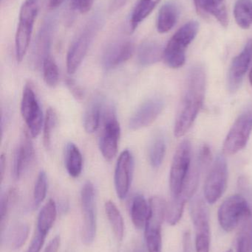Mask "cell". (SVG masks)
<instances>
[{
	"label": "cell",
	"instance_id": "obj_1",
	"mask_svg": "<svg viewBox=\"0 0 252 252\" xmlns=\"http://www.w3.org/2000/svg\"><path fill=\"white\" fill-rule=\"evenodd\" d=\"M206 92V72L200 65L192 66L188 73L183 98L176 117L174 134L184 136L196 120L204 104Z\"/></svg>",
	"mask_w": 252,
	"mask_h": 252
},
{
	"label": "cell",
	"instance_id": "obj_2",
	"mask_svg": "<svg viewBox=\"0 0 252 252\" xmlns=\"http://www.w3.org/2000/svg\"><path fill=\"white\" fill-rule=\"evenodd\" d=\"M199 31L196 21L186 22L173 35L164 50L163 59L169 67L178 69L186 62V50Z\"/></svg>",
	"mask_w": 252,
	"mask_h": 252
},
{
	"label": "cell",
	"instance_id": "obj_3",
	"mask_svg": "<svg viewBox=\"0 0 252 252\" xmlns=\"http://www.w3.org/2000/svg\"><path fill=\"white\" fill-rule=\"evenodd\" d=\"M40 1L41 0H25L21 6L15 35V55L18 63L23 61L29 48L34 24L39 11Z\"/></svg>",
	"mask_w": 252,
	"mask_h": 252
},
{
	"label": "cell",
	"instance_id": "obj_4",
	"mask_svg": "<svg viewBox=\"0 0 252 252\" xmlns=\"http://www.w3.org/2000/svg\"><path fill=\"white\" fill-rule=\"evenodd\" d=\"M101 126L99 149L104 158L111 161L116 155L121 136V127L117 119L115 108L112 105L104 106Z\"/></svg>",
	"mask_w": 252,
	"mask_h": 252
},
{
	"label": "cell",
	"instance_id": "obj_5",
	"mask_svg": "<svg viewBox=\"0 0 252 252\" xmlns=\"http://www.w3.org/2000/svg\"><path fill=\"white\" fill-rule=\"evenodd\" d=\"M192 146L187 139L179 144L173 157L170 176L172 199L179 198L190 172Z\"/></svg>",
	"mask_w": 252,
	"mask_h": 252
},
{
	"label": "cell",
	"instance_id": "obj_6",
	"mask_svg": "<svg viewBox=\"0 0 252 252\" xmlns=\"http://www.w3.org/2000/svg\"><path fill=\"white\" fill-rule=\"evenodd\" d=\"M252 214L248 201L241 195L226 198L218 210V220L223 230L229 232Z\"/></svg>",
	"mask_w": 252,
	"mask_h": 252
},
{
	"label": "cell",
	"instance_id": "obj_7",
	"mask_svg": "<svg viewBox=\"0 0 252 252\" xmlns=\"http://www.w3.org/2000/svg\"><path fill=\"white\" fill-rule=\"evenodd\" d=\"M252 132V110L241 114L231 127L223 143V154L234 155L247 146Z\"/></svg>",
	"mask_w": 252,
	"mask_h": 252
},
{
	"label": "cell",
	"instance_id": "obj_8",
	"mask_svg": "<svg viewBox=\"0 0 252 252\" xmlns=\"http://www.w3.org/2000/svg\"><path fill=\"white\" fill-rule=\"evenodd\" d=\"M191 217L195 229L197 252H210V226L208 209L201 197H195L191 203Z\"/></svg>",
	"mask_w": 252,
	"mask_h": 252
},
{
	"label": "cell",
	"instance_id": "obj_9",
	"mask_svg": "<svg viewBox=\"0 0 252 252\" xmlns=\"http://www.w3.org/2000/svg\"><path fill=\"white\" fill-rule=\"evenodd\" d=\"M227 181V162L224 156L219 154L204 185V197L209 204H215L221 198L226 191Z\"/></svg>",
	"mask_w": 252,
	"mask_h": 252
},
{
	"label": "cell",
	"instance_id": "obj_10",
	"mask_svg": "<svg viewBox=\"0 0 252 252\" xmlns=\"http://www.w3.org/2000/svg\"><path fill=\"white\" fill-rule=\"evenodd\" d=\"M21 114L33 138L37 137L44 125L42 111L32 84H25L21 101Z\"/></svg>",
	"mask_w": 252,
	"mask_h": 252
},
{
	"label": "cell",
	"instance_id": "obj_11",
	"mask_svg": "<svg viewBox=\"0 0 252 252\" xmlns=\"http://www.w3.org/2000/svg\"><path fill=\"white\" fill-rule=\"evenodd\" d=\"M81 204L83 213L82 241L90 245L96 235V192L94 186L87 182L81 191Z\"/></svg>",
	"mask_w": 252,
	"mask_h": 252
},
{
	"label": "cell",
	"instance_id": "obj_12",
	"mask_svg": "<svg viewBox=\"0 0 252 252\" xmlns=\"http://www.w3.org/2000/svg\"><path fill=\"white\" fill-rule=\"evenodd\" d=\"M97 29L98 22H90L72 41L66 59L67 71L70 75H73L81 66Z\"/></svg>",
	"mask_w": 252,
	"mask_h": 252
},
{
	"label": "cell",
	"instance_id": "obj_13",
	"mask_svg": "<svg viewBox=\"0 0 252 252\" xmlns=\"http://www.w3.org/2000/svg\"><path fill=\"white\" fill-rule=\"evenodd\" d=\"M134 171V158L129 150L120 154L115 166L114 183L115 191L120 199L127 197L131 186Z\"/></svg>",
	"mask_w": 252,
	"mask_h": 252
},
{
	"label": "cell",
	"instance_id": "obj_14",
	"mask_svg": "<svg viewBox=\"0 0 252 252\" xmlns=\"http://www.w3.org/2000/svg\"><path fill=\"white\" fill-rule=\"evenodd\" d=\"M164 107V102L159 97L148 99L133 114L129 127L132 130H139L152 125L158 118Z\"/></svg>",
	"mask_w": 252,
	"mask_h": 252
},
{
	"label": "cell",
	"instance_id": "obj_15",
	"mask_svg": "<svg viewBox=\"0 0 252 252\" xmlns=\"http://www.w3.org/2000/svg\"><path fill=\"white\" fill-rule=\"evenodd\" d=\"M31 137L32 136L30 134L29 131L24 130L21 136L20 142L15 150L12 173L16 180H19L22 177V175L29 168L31 163L34 161L35 151Z\"/></svg>",
	"mask_w": 252,
	"mask_h": 252
},
{
	"label": "cell",
	"instance_id": "obj_16",
	"mask_svg": "<svg viewBox=\"0 0 252 252\" xmlns=\"http://www.w3.org/2000/svg\"><path fill=\"white\" fill-rule=\"evenodd\" d=\"M252 59V39L246 43L242 51L234 58L228 72V87L231 92L239 88Z\"/></svg>",
	"mask_w": 252,
	"mask_h": 252
},
{
	"label": "cell",
	"instance_id": "obj_17",
	"mask_svg": "<svg viewBox=\"0 0 252 252\" xmlns=\"http://www.w3.org/2000/svg\"><path fill=\"white\" fill-rule=\"evenodd\" d=\"M134 43L130 40L116 41L109 44L102 56V65L106 70H111L123 64L133 56Z\"/></svg>",
	"mask_w": 252,
	"mask_h": 252
},
{
	"label": "cell",
	"instance_id": "obj_18",
	"mask_svg": "<svg viewBox=\"0 0 252 252\" xmlns=\"http://www.w3.org/2000/svg\"><path fill=\"white\" fill-rule=\"evenodd\" d=\"M52 27L50 22L45 24L41 28L35 41L32 53H31V64L34 69L42 67L43 63L50 56V44H51Z\"/></svg>",
	"mask_w": 252,
	"mask_h": 252
},
{
	"label": "cell",
	"instance_id": "obj_19",
	"mask_svg": "<svg viewBox=\"0 0 252 252\" xmlns=\"http://www.w3.org/2000/svg\"><path fill=\"white\" fill-rule=\"evenodd\" d=\"M179 9L174 1H167L158 12L157 31L159 33H166L171 31L177 23Z\"/></svg>",
	"mask_w": 252,
	"mask_h": 252
},
{
	"label": "cell",
	"instance_id": "obj_20",
	"mask_svg": "<svg viewBox=\"0 0 252 252\" xmlns=\"http://www.w3.org/2000/svg\"><path fill=\"white\" fill-rule=\"evenodd\" d=\"M164 50L159 43L155 41H145L138 49L137 57L142 66H148L155 64L163 59Z\"/></svg>",
	"mask_w": 252,
	"mask_h": 252
},
{
	"label": "cell",
	"instance_id": "obj_21",
	"mask_svg": "<svg viewBox=\"0 0 252 252\" xmlns=\"http://www.w3.org/2000/svg\"><path fill=\"white\" fill-rule=\"evenodd\" d=\"M103 108V100L99 96L93 97L89 103L84 116V127L87 133H93L100 127Z\"/></svg>",
	"mask_w": 252,
	"mask_h": 252
},
{
	"label": "cell",
	"instance_id": "obj_22",
	"mask_svg": "<svg viewBox=\"0 0 252 252\" xmlns=\"http://www.w3.org/2000/svg\"><path fill=\"white\" fill-rule=\"evenodd\" d=\"M149 214V204L144 197L137 195L132 201L130 215L135 227L138 229H144Z\"/></svg>",
	"mask_w": 252,
	"mask_h": 252
},
{
	"label": "cell",
	"instance_id": "obj_23",
	"mask_svg": "<svg viewBox=\"0 0 252 252\" xmlns=\"http://www.w3.org/2000/svg\"><path fill=\"white\" fill-rule=\"evenodd\" d=\"M65 163L68 174L72 178H78L83 167V158L78 147L69 142L67 144L65 151Z\"/></svg>",
	"mask_w": 252,
	"mask_h": 252
},
{
	"label": "cell",
	"instance_id": "obj_24",
	"mask_svg": "<svg viewBox=\"0 0 252 252\" xmlns=\"http://www.w3.org/2000/svg\"><path fill=\"white\" fill-rule=\"evenodd\" d=\"M57 216V209L56 203L53 199H50L38 213L37 219V232L47 237L51 228L54 224Z\"/></svg>",
	"mask_w": 252,
	"mask_h": 252
},
{
	"label": "cell",
	"instance_id": "obj_25",
	"mask_svg": "<svg viewBox=\"0 0 252 252\" xmlns=\"http://www.w3.org/2000/svg\"><path fill=\"white\" fill-rule=\"evenodd\" d=\"M161 0H139L133 9L130 20V32H134L139 25L151 14Z\"/></svg>",
	"mask_w": 252,
	"mask_h": 252
},
{
	"label": "cell",
	"instance_id": "obj_26",
	"mask_svg": "<svg viewBox=\"0 0 252 252\" xmlns=\"http://www.w3.org/2000/svg\"><path fill=\"white\" fill-rule=\"evenodd\" d=\"M166 154V141L164 135L156 133L152 138L149 148V159L154 168H158L164 161Z\"/></svg>",
	"mask_w": 252,
	"mask_h": 252
},
{
	"label": "cell",
	"instance_id": "obj_27",
	"mask_svg": "<svg viewBox=\"0 0 252 252\" xmlns=\"http://www.w3.org/2000/svg\"><path fill=\"white\" fill-rule=\"evenodd\" d=\"M105 212L112 231L118 241H122L124 233V223L119 210L111 201L105 203Z\"/></svg>",
	"mask_w": 252,
	"mask_h": 252
},
{
	"label": "cell",
	"instance_id": "obj_28",
	"mask_svg": "<svg viewBox=\"0 0 252 252\" xmlns=\"http://www.w3.org/2000/svg\"><path fill=\"white\" fill-rule=\"evenodd\" d=\"M234 16L240 28L249 29L252 25V0H237Z\"/></svg>",
	"mask_w": 252,
	"mask_h": 252
},
{
	"label": "cell",
	"instance_id": "obj_29",
	"mask_svg": "<svg viewBox=\"0 0 252 252\" xmlns=\"http://www.w3.org/2000/svg\"><path fill=\"white\" fill-rule=\"evenodd\" d=\"M161 226L162 225L153 223H146L145 226V240L148 252H161Z\"/></svg>",
	"mask_w": 252,
	"mask_h": 252
},
{
	"label": "cell",
	"instance_id": "obj_30",
	"mask_svg": "<svg viewBox=\"0 0 252 252\" xmlns=\"http://www.w3.org/2000/svg\"><path fill=\"white\" fill-rule=\"evenodd\" d=\"M236 252H252V214L243 221L237 239Z\"/></svg>",
	"mask_w": 252,
	"mask_h": 252
},
{
	"label": "cell",
	"instance_id": "obj_31",
	"mask_svg": "<svg viewBox=\"0 0 252 252\" xmlns=\"http://www.w3.org/2000/svg\"><path fill=\"white\" fill-rule=\"evenodd\" d=\"M206 13L214 16L223 28L229 25V16L225 0H207Z\"/></svg>",
	"mask_w": 252,
	"mask_h": 252
},
{
	"label": "cell",
	"instance_id": "obj_32",
	"mask_svg": "<svg viewBox=\"0 0 252 252\" xmlns=\"http://www.w3.org/2000/svg\"><path fill=\"white\" fill-rule=\"evenodd\" d=\"M16 198H17V191L13 188L9 189L1 196V203H0V218H1L0 223H1V233H3L5 229L10 209L16 202Z\"/></svg>",
	"mask_w": 252,
	"mask_h": 252
},
{
	"label": "cell",
	"instance_id": "obj_33",
	"mask_svg": "<svg viewBox=\"0 0 252 252\" xmlns=\"http://www.w3.org/2000/svg\"><path fill=\"white\" fill-rule=\"evenodd\" d=\"M57 122L58 117L56 111L53 108H49L46 112L43 126V142L47 150L50 149L51 147L52 134L57 125Z\"/></svg>",
	"mask_w": 252,
	"mask_h": 252
},
{
	"label": "cell",
	"instance_id": "obj_34",
	"mask_svg": "<svg viewBox=\"0 0 252 252\" xmlns=\"http://www.w3.org/2000/svg\"><path fill=\"white\" fill-rule=\"evenodd\" d=\"M43 77L45 84L48 87H56L59 83V72L55 61L49 56L45 59L42 65Z\"/></svg>",
	"mask_w": 252,
	"mask_h": 252
},
{
	"label": "cell",
	"instance_id": "obj_35",
	"mask_svg": "<svg viewBox=\"0 0 252 252\" xmlns=\"http://www.w3.org/2000/svg\"><path fill=\"white\" fill-rule=\"evenodd\" d=\"M29 235V227L25 223H20L13 228L9 235L8 243L13 250H17L25 244Z\"/></svg>",
	"mask_w": 252,
	"mask_h": 252
},
{
	"label": "cell",
	"instance_id": "obj_36",
	"mask_svg": "<svg viewBox=\"0 0 252 252\" xmlns=\"http://www.w3.org/2000/svg\"><path fill=\"white\" fill-rule=\"evenodd\" d=\"M47 179L46 173L40 171L34 189V207L37 208L44 201L47 194Z\"/></svg>",
	"mask_w": 252,
	"mask_h": 252
},
{
	"label": "cell",
	"instance_id": "obj_37",
	"mask_svg": "<svg viewBox=\"0 0 252 252\" xmlns=\"http://www.w3.org/2000/svg\"><path fill=\"white\" fill-rule=\"evenodd\" d=\"M67 87H68L71 94L76 100H81L84 96V90L81 87L76 84L72 78H68L65 81Z\"/></svg>",
	"mask_w": 252,
	"mask_h": 252
},
{
	"label": "cell",
	"instance_id": "obj_38",
	"mask_svg": "<svg viewBox=\"0 0 252 252\" xmlns=\"http://www.w3.org/2000/svg\"><path fill=\"white\" fill-rule=\"evenodd\" d=\"M94 0H71L72 8L78 10L81 13H88L93 7Z\"/></svg>",
	"mask_w": 252,
	"mask_h": 252
},
{
	"label": "cell",
	"instance_id": "obj_39",
	"mask_svg": "<svg viewBox=\"0 0 252 252\" xmlns=\"http://www.w3.org/2000/svg\"><path fill=\"white\" fill-rule=\"evenodd\" d=\"M45 239L46 236L36 232L34 238H33L32 241H31V244H30L29 247L25 252H40L43 245H44Z\"/></svg>",
	"mask_w": 252,
	"mask_h": 252
},
{
	"label": "cell",
	"instance_id": "obj_40",
	"mask_svg": "<svg viewBox=\"0 0 252 252\" xmlns=\"http://www.w3.org/2000/svg\"><path fill=\"white\" fill-rule=\"evenodd\" d=\"M61 245L60 236L57 235L55 237L46 247L45 250L43 252H58Z\"/></svg>",
	"mask_w": 252,
	"mask_h": 252
},
{
	"label": "cell",
	"instance_id": "obj_41",
	"mask_svg": "<svg viewBox=\"0 0 252 252\" xmlns=\"http://www.w3.org/2000/svg\"><path fill=\"white\" fill-rule=\"evenodd\" d=\"M207 1V0H194V4H195L197 13L201 16H205L207 15L206 13Z\"/></svg>",
	"mask_w": 252,
	"mask_h": 252
},
{
	"label": "cell",
	"instance_id": "obj_42",
	"mask_svg": "<svg viewBox=\"0 0 252 252\" xmlns=\"http://www.w3.org/2000/svg\"><path fill=\"white\" fill-rule=\"evenodd\" d=\"M5 167L6 158L4 154H2V155L1 156V158H0V179H1V182H2L3 179H4Z\"/></svg>",
	"mask_w": 252,
	"mask_h": 252
},
{
	"label": "cell",
	"instance_id": "obj_43",
	"mask_svg": "<svg viewBox=\"0 0 252 252\" xmlns=\"http://www.w3.org/2000/svg\"><path fill=\"white\" fill-rule=\"evenodd\" d=\"M65 0H49V7L50 9H56L64 2Z\"/></svg>",
	"mask_w": 252,
	"mask_h": 252
},
{
	"label": "cell",
	"instance_id": "obj_44",
	"mask_svg": "<svg viewBox=\"0 0 252 252\" xmlns=\"http://www.w3.org/2000/svg\"><path fill=\"white\" fill-rule=\"evenodd\" d=\"M184 252H189V239H188V236H186V240L184 241Z\"/></svg>",
	"mask_w": 252,
	"mask_h": 252
},
{
	"label": "cell",
	"instance_id": "obj_45",
	"mask_svg": "<svg viewBox=\"0 0 252 252\" xmlns=\"http://www.w3.org/2000/svg\"><path fill=\"white\" fill-rule=\"evenodd\" d=\"M133 252H144V250L143 248H142L141 247H138L137 248H136V250H134Z\"/></svg>",
	"mask_w": 252,
	"mask_h": 252
},
{
	"label": "cell",
	"instance_id": "obj_46",
	"mask_svg": "<svg viewBox=\"0 0 252 252\" xmlns=\"http://www.w3.org/2000/svg\"><path fill=\"white\" fill-rule=\"evenodd\" d=\"M250 83H251V84L252 85V70L250 71Z\"/></svg>",
	"mask_w": 252,
	"mask_h": 252
},
{
	"label": "cell",
	"instance_id": "obj_47",
	"mask_svg": "<svg viewBox=\"0 0 252 252\" xmlns=\"http://www.w3.org/2000/svg\"><path fill=\"white\" fill-rule=\"evenodd\" d=\"M226 252H233L232 251V250H229V251Z\"/></svg>",
	"mask_w": 252,
	"mask_h": 252
},
{
	"label": "cell",
	"instance_id": "obj_48",
	"mask_svg": "<svg viewBox=\"0 0 252 252\" xmlns=\"http://www.w3.org/2000/svg\"><path fill=\"white\" fill-rule=\"evenodd\" d=\"M1 1H3V0H1Z\"/></svg>",
	"mask_w": 252,
	"mask_h": 252
}]
</instances>
